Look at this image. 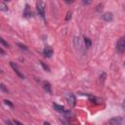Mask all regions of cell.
I'll return each mask as SVG.
<instances>
[{"mask_svg": "<svg viewBox=\"0 0 125 125\" xmlns=\"http://www.w3.org/2000/svg\"><path fill=\"white\" fill-rule=\"evenodd\" d=\"M103 19H104L105 21H111L112 19H113V15H112V13H110V12H106V13H104V14L103 15Z\"/></svg>", "mask_w": 125, "mask_h": 125, "instance_id": "cell-9", "label": "cell"}, {"mask_svg": "<svg viewBox=\"0 0 125 125\" xmlns=\"http://www.w3.org/2000/svg\"><path fill=\"white\" fill-rule=\"evenodd\" d=\"M36 6H37V11H38L39 16L44 18L45 17V3L43 1H37Z\"/></svg>", "mask_w": 125, "mask_h": 125, "instance_id": "cell-2", "label": "cell"}, {"mask_svg": "<svg viewBox=\"0 0 125 125\" xmlns=\"http://www.w3.org/2000/svg\"><path fill=\"white\" fill-rule=\"evenodd\" d=\"M39 62H40V64H41V65L43 66V68H44V69H45L46 71H50V67H49L48 65H46V64H45V63H44L43 62H41V61H40Z\"/></svg>", "mask_w": 125, "mask_h": 125, "instance_id": "cell-14", "label": "cell"}, {"mask_svg": "<svg viewBox=\"0 0 125 125\" xmlns=\"http://www.w3.org/2000/svg\"><path fill=\"white\" fill-rule=\"evenodd\" d=\"M10 65L12 66V68L14 69V71H15V72H16V73H17V74H18V75H19V76H20L21 79H24V75H23V74H22V73L20 71V69H19V66H18V65H17L15 62H10Z\"/></svg>", "mask_w": 125, "mask_h": 125, "instance_id": "cell-4", "label": "cell"}, {"mask_svg": "<svg viewBox=\"0 0 125 125\" xmlns=\"http://www.w3.org/2000/svg\"><path fill=\"white\" fill-rule=\"evenodd\" d=\"M22 15H23L24 18H29V17H31V10H30L29 5H27V4L25 5V7H24V9H23Z\"/></svg>", "mask_w": 125, "mask_h": 125, "instance_id": "cell-8", "label": "cell"}, {"mask_svg": "<svg viewBox=\"0 0 125 125\" xmlns=\"http://www.w3.org/2000/svg\"><path fill=\"white\" fill-rule=\"evenodd\" d=\"M123 106L125 107V100H124V103H123Z\"/></svg>", "mask_w": 125, "mask_h": 125, "instance_id": "cell-23", "label": "cell"}, {"mask_svg": "<svg viewBox=\"0 0 125 125\" xmlns=\"http://www.w3.org/2000/svg\"><path fill=\"white\" fill-rule=\"evenodd\" d=\"M84 43H85L86 48H90L92 45V42H91L90 38H88V37H84Z\"/></svg>", "mask_w": 125, "mask_h": 125, "instance_id": "cell-12", "label": "cell"}, {"mask_svg": "<svg viewBox=\"0 0 125 125\" xmlns=\"http://www.w3.org/2000/svg\"><path fill=\"white\" fill-rule=\"evenodd\" d=\"M69 19H71V12H67L66 17H65V21H69Z\"/></svg>", "mask_w": 125, "mask_h": 125, "instance_id": "cell-16", "label": "cell"}, {"mask_svg": "<svg viewBox=\"0 0 125 125\" xmlns=\"http://www.w3.org/2000/svg\"><path fill=\"white\" fill-rule=\"evenodd\" d=\"M73 41H74V46H75L76 48H80V47H81V40H80L79 37L75 36Z\"/></svg>", "mask_w": 125, "mask_h": 125, "instance_id": "cell-11", "label": "cell"}, {"mask_svg": "<svg viewBox=\"0 0 125 125\" xmlns=\"http://www.w3.org/2000/svg\"><path fill=\"white\" fill-rule=\"evenodd\" d=\"M20 47H21V49H24V50H27V48H26V46H24V45H22V44H18Z\"/></svg>", "mask_w": 125, "mask_h": 125, "instance_id": "cell-19", "label": "cell"}, {"mask_svg": "<svg viewBox=\"0 0 125 125\" xmlns=\"http://www.w3.org/2000/svg\"><path fill=\"white\" fill-rule=\"evenodd\" d=\"M66 101H67V103H68L71 106H74V105H75V104H76L75 96H74L72 93H70V94H68V95L66 96Z\"/></svg>", "mask_w": 125, "mask_h": 125, "instance_id": "cell-5", "label": "cell"}, {"mask_svg": "<svg viewBox=\"0 0 125 125\" xmlns=\"http://www.w3.org/2000/svg\"><path fill=\"white\" fill-rule=\"evenodd\" d=\"M0 10L1 11H8V6L4 2H1L0 3Z\"/></svg>", "mask_w": 125, "mask_h": 125, "instance_id": "cell-13", "label": "cell"}, {"mask_svg": "<svg viewBox=\"0 0 125 125\" xmlns=\"http://www.w3.org/2000/svg\"><path fill=\"white\" fill-rule=\"evenodd\" d=\"M14 122H15V124H16V125H22V124H21V122H19V121H18V120H15V121H14Z\"/></svg>", "mask_w": 125, "mask_h": 125, "instance_id": "cell-20", "label": "cell"}, {"mask_svg": "<svg viewBox=\"0 0 125 125\" xmlns=\"http://www.w3.org/2000/svg\"><path fill=\"white\" fill-rule=\"evenodd\" d=\"M44 125H50V123H48V122H44Z\"/></svg>", "mask_w": 125, "mask_h": 125, "instance_id": "cell-22", "label": "cell"}, {"mask_svg": "<svg viewBox=\"0 0 125 125\" xmlns=\"http://www.w3.org/2000/svg\"><path fill=\"white\" fill-rule=\"evenodd\" d=\"M122 122H123V118L121 116H115L108 120L109 125H120Z\"/></svg>", "mask_w": 125, "mask_h": 125, "instance_id": "cell-3", "label": "cell"}, {"mask_svg": "<svg viewBox=\"0 0 125 125\" xmlns=\"http://www.w3.org/2000/svg\"><path fill=\"white\" fill-rule=\"evenodd\" d=\"M0 51H1V54H2V55H4V50H3V49H2V48H1V49H0Z\"/></svg>", "mask_w": 125, "mask_h": 125, "instance_id": "cell-21", "label": "cell"}, {"mask_svg": "<svg viewBox=\"0 0 125 125\" xmlns=\"http://www.w3.org/2000/svg\"><path fill=\"white\" fill-rule=\"evenodd\" d=\"M43 88L45 89V91H46L47 93L51 94V92H52V90H51V84H50L48 81H44V82H43Z\"/></svg>", "mask_w": 125, "mask_h": 125, "instance_id": "cell-10", "label": "cell"}, {"mask_svg": "<svg viewBox=\"0 0 125 125\" xmlns=\"http://www.w3.org/2000/svg\"><path fill=\"white\" fill-rule=\"evenodd\" d=\"M53 106H54V108H55L57 111H59V112H62V113H64V114H68V113H69V111L66 110L62 105H60V104H54Z\"/></svg>", "mask_w": 125, "mask_h": 125, "instance_id": "cell-6", "label": "cell"}, {"mask_svg": "<svg viewBox=\"0 0 125 125\" xmlns=\"http://www.w3.org/2000/svg\"><path fill=\"white\" fill-rule=\"evenodd\" d=\"M0 42L2 43V45H3V46H5V47H7V48L9 47V44H8V43H7L3 38H0Z\"/></svg>", "mask_w": 125, "mask_h": 125, "instance_id": "cell-15", "label": "cell"}, {"mask_svg": "<svg viewBox=\"0 0 125 125\" xmlns=\"http://www.w3.org/2000/svg\"><path fill=\"white\" fill-rule=\"evenodd\" d=\"M1 90H2V91H4V92H6V93H8V90L5 88V86H4V84H3V83H1Z\"/></svg>", "mask_w": 125, "mask_h": 125, "instance_id": "cell-17", "label": "cell"}, {"mask_svg": "<svg viewBox=\"0 0 125 125\" xmlns=\"http://www.w3.org/2000/svg\"><path fill=\"white\" fill-rule=\"evenodd\" d=\"M116 50L119 53L125 52V36H122L118 39V41L116 43Z\"/></svg>", "mask_w": 125, "mask_h": 125, "instance_id": "cell-1", "label": "cell"}, {"mask_svg": "<svg viewBox=\"0 0 125 125\" xmlns=\"http://www.w3.org/2000/svg\"><path fill=\"white\" fill-rule=\"evenodd\" d=\"M43 54H44L45 57L50 58V57L53 55V49H52L50 46H46V47L44 48V50H43Z\"/></svg>", "mask_w": 125, "mask_h": 125, "instance_id": "cell-7", "label": "cell"}, {"mask_svg": "<svg viewBox=\"0 0 125 125\" xmlns=\"http://www.w3.org/2000/svg\"><path fill=\"white\" fill-rule=\"evenodd\" d=\"M4 102H5V104H9L10 106H13V104H12L10 101H8V100H5Z\"/></svg>", "mask_w": 125, "mask_h": 125, "instance_id": "cell-18", "label": "cell"}]
</instances>
